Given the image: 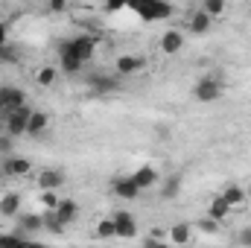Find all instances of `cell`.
Masks as SVG:
<instances>
[{
  "mask_svg": "<svg viewBox=\"0 0 251 248\" xmlns=\"http://www.w3.org/2000/svg\"><path fill=\"white\" fill-rule=\"evenodd\" d=\"M120 88L117 76H91V91L94 94H114Z\"/></svg>",
  "mask_w": 251,
  "mask_h": 248,
  "instance_id": "17",
  "label": "cell"
},
{
  "mask_svg": "<svg viewBox=\"0 0 251 248\" xmlns=\"http://www.w3.org/2000/svg\"><path fill=\"white\" fill-rule=\"evenodd\" d=\"M181 47H184V32L181 29H167L161 35V53L173 56V53H181Z\"/></svg>",
  "mask_w": 251,
  "mask_h": 248,
  "instance_id": "9",
  "label": "cell"
},
{
  "mask_svg": "<svg viewBox=\"0 0 251 248\" xmlns=\"http://www.w3.org/2000/svg\"><path fill=\"white\" fill-rule=\"evenodd\" d=\"M29 117H32V108H29V105H24V108L6 114V134H9V137H21V134H26Z\"/></svg>",
  "mask_w": 251,
  "mask_h": 248,
  "instance_id": "5",
  "label": "cell"
},
{
  "mask_svg": "<svg viewBox=\"0 0 251 248\" xmlns=\"http://www.w3.org/2000/svg\"><path fill=\"white\" fill-rule=\"evenodd\" d=\"M187 29L193 32V35H204V32L210 29V18H207L201 9H199V12H193V15L187 18Z\"/></svg>",
  "mask_w": 251,
  "mask_h": 248,
  "instance_id": "20",
  "label": "cell"
},
{
  "mask_svg": "<svg viewBox=\"0 0 251 248\" xmlns=\"http://www.w3.org/2000/svg\"><path fill=\"white\" fill-rule=\"evenodd\" d=\"M85 64L79 62V59H73L70 53H59V70H64V73H79Z\"/></svg>",
  "mask_w": 251,
  "mask_h": 248,
  "instance_id": "25",
  "label": "cell"
},
{
  "mask_svg": "<svg viewBox=\"0 0 251 248\" xmlns=\"http://www.w3.org/2000/svg\"><path fill=\"white\" fill-rule=\"evenodd\" d=\"M41 231H44V216H41V213H21V216H18V231H15V234H21V237H24V234H32V237H35V234H41Z\"/></svg>",
  "mask_w": 251,
  "mask_h": 248,
  "instance_id": "8",
  "label": "cell"
},
{
  "mask_svg": "<svg viewBox=\"0 0 251 248\" xmlns=\"http://www.w3.org/2000/svg\"><path fill=\"white\" fill-rule=\"evenodd\" d=\"M114 67H117V76H134L146 67V62H143V56H120Z\"/></svg>",
  "mask_w": 251,
  "mask_h": 248,
  "instance_id": "10",
  "label": "cell"
},
{
  "mask_svg": "<svg viewBox=\"0 0 251 248\" xmlns=\"http://www.w3.org/2000/svg\"><path fill=\"white\" fill-rule=\"evenodd\" d=\"M0 248H47L29 237H21V234H0Z\"/></svg>",
  "mask_w": 251,
  "mask_h": 248,
  "instance_id": "13",
  "label": "cell"
},
{
  "mask_svg": "<svg viewBox=\"0 0 251 248\" xmlns=\"http://www.w3.org/2000/svg\"><path fill=\"white\" fill-rule=\"evenodd\" d=\"M67 9V3H62V0H50V12H64Z\"/></svg>",
  "mask_w": 251,
  "mask_h": 248,
  "instance_id": "37",
  "label": "cell"
},
{
  "mask_svg": "<svg viewBox=\"0 0 251 248\" xmlns=\"http://www.w3.org/2000/svg\"><path fill=\"white\" fill-rule=\"evenodd\" d=\"M18 62H21V53H18V47L6 44V47L0 50V64H18Z\"/></svg>",
  "mask_w": 251,
  "mask_h": 248,
  "instance_id": "30",
  "label": "cell"
},
{
  "mask_svg": "<svg viewBox=\"0 0 251 248\" xmlns=\"http://www.w3.org/2000/svg\"><path fill=\"white\" fill-rule=\"evenodd\" d=\"M246 196H249V198H251V184H249V187H246Z\"/></svg>",
  "mask_w": 251,
  "mask_h": 248,
  "instance_id": "40",
  "label": "cell"
},
{
  "mask_svg": "<svg viewBox=\"0 0 251 248\" xmlns=\"http://www.w3.org/2000/svg\"><path fill=\"white\" fill-rule=\"evenodd\" d=\"M38 201H41V207H47V210H56L62 198H59V193H53V190H41Z\"/></svg>",
  "mask_w": 251,
  "mask_h": 248,
  "instance_id": "28",
  "label": "cell"
},
{
  "mask_svg": "<svg viewBox=\"0 0 251 248\" xmlns=\"http://www.w3.org/2000/svg\"><path fill=\"white\" fill-rule=\"evenodd\" d=\"M3 134H6V123H0V137H3Z\"/></svg>",
  "mask_w": 251,
  "mask_h": 248,
  "instance_id": "39",
  "label": "cell"
},
{
  "mask_svg": "<svg viewBox=\"0 0 251 248\" xmlns=\"http://www.w3.org/2000/svg\"><path fill=\"white\" fill-rule=\"evenodd\" d=\"M167 237H170L173 246H187L190 240H193V228L184 225V222H178V225H173V228L167 231Z\"/></svg>",
  "mask_w": 251,
  "mask_h": 248,
  "instance_id": "19",
  "label": "cell"
},
{
  "mask_svg": "<svg viewBox=\"0 0 251 248\" xmlns=\"http://www.w3.org/2000/svg\"><path fill=\"white\" fill-rule=\"evenodd\" d=\"M59 53H70L73 59H79L82 64H88L97 53V38L94 35H73V38H64L59 41Z\"/></svg>",
  "mask_w": 251,
  "mask_h": 248,
  "instance_id": "1",
  "label": "cell"
},
{
  "mask_svg": "<svg viewBox=\"0 0 251 248\" xmlns=\"http://www.w3.org/2000/svg\"><path fill=\"white\" fill-rule=\"evenodd\" d=\"M111 222H114L117 237H123V240H134V237H137V222H134V216H131L128 210H114Z\"/></svg>",
  "mask_w": 251,
  "mask_h": 248,
  "instance_id": "6",
  "label": "cell"
},
{
  "mask_svg": "<svg viewBox=\"0 0 251 248\" xmlns=\"http://www.w3.org/2000/svg\"><path fill=\"white\" fill-rule=\"evenodd\" d=\"M181 193V175H170L167 181H164V190H161V196L164 198H176Z\"/></svg>",
  "mask_w": 251,
  "mask_h": 248,
  "instance_id": "26",
  "label": "cell"
},
{
  "mask_svg": "<svg viewBox=\"0 0 251 248\" xmlns=\"http://www.w3.org/2000/svg\"><path fill=\"white\" fill-rule=\"evenodd\" d=\"M12 146H15V143H12V137H9V134H3V137H0V155H3V158H12Z\"/></svg>",
  "mask_w": 251,
  "mask_h": 248,
  "instance_id": "31",
  "label": "cell"
},
{
  "mask_svg": "<svg viewBox=\"0 0 251 248\" xmlns=\"http://www.w3.org/2000/svg\"><path fill=\"white\" fill-rule=\"evenodd\" d=\"M128 9L137 12V18L143 24H155V21H167L173 18V6L164 3V0H143V3H126Z\"/></svg>",
  "mask_w": 251,
  "mask_h": 248,
  "instance_id": "2",
  "label": "cell"
},
{
  "mask_svg": "<svg viewBox=\"0 0 251 248\" xmlns=\"http://www.w3.org/2000/svg\"><path fill=\"white\" fill-rule=\"evenodd\" d=\"M228 213H231V204H228L222 196L210 198V204H207V219H213V222H225Z\"/></svg>",
  "mask_w": 251,
  "mask_h": 248,
  "instance_id": "18",
  "label": "cell"
},
{
  "mask_svg": "<svg viewBox=\"0 0 251 248\" xmlns=\"http://www.w3.org/2000/svg\"><path fill=\"white\" fill-rule=\"evenodd\" d=\"M0 178H3V167H0Z\"/></svg>",
  "mask_w": 251,
  "mask_h": 248,
  "instance_id": "41",
  "label": "cell"
},
{
  "mask_svg": "<svg viewBox=\"0 0 251 248\" xmlns=\"http://www.w3.org/2000/svg\"><path fill=\"white\" fill-rule=\"evenodd\" d=\"M47 125H50V114L47 111H32V117H29V125H26V134H41V131H47Z\"/></svg>",
  "mask_w": 251,
  "mask_h": 248,
  "instance_id": "22",
  "label": "cell"
},
{
  "mask_svg": "<svg viewBox=\"0 0 251 248\" xmlns=\"http://www.w3.org/2000/svg\"><path fill=\"white\" fill-rule=\"evenodd\" d=\"M88 248H97V246H88Z\"/></svg>",
  "mask_w": 251,
  "mask_h": 248,
  "instance_id": "42",
  "label": "cell"
},
{
  "mask_svg": "<svg viewBox=\"0 0 251 248\" xmlns=\"http://www.w3.org/2000/svg\"><path fill=\"white\" fill-rule=\"evenodd\" d=\"M222 198L231 204V210H234V207H243V204L249 201L246 187H240V184H225V190H222Z\"/></svg>",
  "mask_w": 251,
  "mask_h": 248,
  "instance_id": "16",
  "label": "cell"
},
{
  "mask_svg": "<svg viewBox=\"0 0 251 248\" xmlns=\"http://www.w3.org/2000/svg\"><path fill=\"white\" fill-rule=\"evenodd\" d=\"M9 44V24H0V50Z\"/></svg>",
  "mask_w": 251,
  "mask_h": 248,
  "instance_id": "34",
  "label": "cell"
},
{
  "mask_svg": "<svg viewBox=\"0 0 251 248\" xmlns=\"http://www.w3.org/2000/svg\"><path fill=\"white\" fill-rule=\"evenodd\" d=\"M143 248H173V246H170L167 240H149V237H146V243H143Z\"/></svg>",
  "mask_w": 251,
  "mask_h": 248,
  "instance_id": "33",
  "label": "cell"
},
{
  "mask_svg": "<svg viewBox=\"0 0 251 248\" xmlns=\"http://www.w3.org/2000/svg\"><path fill=\"white\" fill-rule=\"evenodd\" d=\"M0 213L3 216H21V196L18 193H6L0 198Z\"/></svg>",
  "mask_w": 251,
  "mask_h": 248,
  "instance_id": "21",
  "label": "cell"
},
{
  "mask_svg": "<svg viewBox=\"0 0 251 248\" xmlns=\"http://www.w3.org/2000/svg\"><path fill=\"white\" fill-rule=\"evenodd\" d=\"M201 12H204L207 18H219V15L225 12V0H204Z\"/></svg>",
  "mask_w": 251,
  "mask_h": 248,
  "instance_id": "27",
  "label": "cell"
},
{
  "mask_svg": "<svg viewBox=\"0 0 251 248\" xmlns=\"http://www.w3.org/2000/svg\"><path fill=\"white\" fill-rule=\"evenodd\" d=\"M29 173H32L29 158L12 155V158H6V161H3V175H9V178H21V175H29Z\"/></svg>",
  "mask_w": 251,
  "mask_h": 248,
  "instance_id": "7",
  "label": "cell"
},
{
  "mask_svg": "<svg viewBox=\"0 0 251 248\" xmlns=\"http://www.w3.org/2000/svg\"><path fill=\"white\" fill-rule=\"evenodd\" d=\"M237 243L243 248H251V228H243V231L237 234Z\"/></svg>",
  "mask_w": 251,
  "mask_h": 248,
  "instance_id": "32",
  "label": "cell"
},
{
  "mask_svg": "<svg viewBox=\"0 0 251 248\" xmlns=\"http://www.w3.org/2000/svg\"><path fill=\"white\" fill-rule=\"evenodd\" d=\"M24 105H26L24 88H18V85H0V108H3L6 114L18 111V108H24Z\"/></svg>",
  "mask_w": 251,
  "mask_h": 248,
  "instance_id": "4",
  "label": "cell"
},
{
  "mask_svg": "<svg viewBox=\"0 0 251 248\" xmlns=\"http://www.w3.org/2000/svg\"><path fill=\"white\" fill-rule=\"evenodd\" d=\"M120 9H126V3H108L105 6V12H120Z\"/></svg>",
  "mask_w": 251,
  "mask_h": 248,
  "instance_id": "38",
  "label": "cell"
},
{
  "mask_svg": "<svg viewBox=\"0 0 251 248\" xmlns=\"http://www.w3.org/2000/svg\"><path fill=\"white\" fill-rule=\"evenodd\" d=\"M149 240H167V231L164 228H152L149 231Z\"/></svg>",
  "mask_w": 251,
  "mask_h": 248,
  "instance_id": "35",
  "label": "cell"
},
{
  "mask_svg": "<svg viewBox=\"0 0 251 248\" xmlns=\"http://www.w3.org/2000/svg\"><path fill=\"white\" fill-rule=\"evenodd\" d=\"M53 213L59 216V222H62V225H73V222L79 219V204H76L73 198H62V201H59V207H56Z\"/></svg>",
  "mask_w": 251,
  "mask_h": 248,
  "instance_id": "11",
  "label": "cell"
},
{
  "mask_svg": "<svg viewBox=\"0 0 251 248\" xmlns=\"http://www.w3.org/2000/svg\"><path fill=\"white\" fill-rule=\"evenodd\" d=\"M41 216H44V231H50V234H56V237H64L67 225H62V222H59V216H56L53 210H44Z\"/></svg>",
  "mask_w": 251,
  "mask_h": 248,
  "instance_id": "24",
  "label": "cell"
},
{
  "mask_svg": "<svg viewBox=\"0 0 251 248\" xmlns=\"http://www.w3.org/2000/svg\"><path fill=\"white\" fill-rule=\"evenodd\" d=\"M64 184V173L62 170H41L38 173V187L41 190H53V193H59V187Z\"/></svg>",
  "mask_w": 251,
  "mask_h": 248,
  "instance_id": "12",
  "label": "cell"
},
{
  "mask_svg": "<svg viewBox=\"0 0 251 248\" xmlns=\"http://www.w3.org/2000/svg\"><path fill=\"white\" fill-rule=\"evenodd\" d=\"M222 91H225L222 76L207 73V76H201V79L193 85V99H196V102H216V99L222 97Z\"/></svg>",
  "mask_w": 251,
  "mask_h": 248,
  "instance_id": "3",
  "label": "cell"
},
{
  "mask_svg": "<svg viewBox=\"0 0 251 248\" xmlns=\"http://www.w3.org/2000/svg\"><path fill=\"white\" fill-rule=\"evenodd\" d=\"M114 193H117L120 198H126V201H134V198L140 196V187L134 184L131 175H126V178H117V181H114Z\"/></svg>",
  "mask_w": 251,
  "mask_h": 248,
  "instance_id": "15",
  "label": "cell"
},
{
  "mask_svg": "<svg viewBox=\"0 0 251 248\" xmlns=\"http://www.w3.org/2000/svg\"><path fill=\"white\" fill-rule=\"evenodd\" d=\"M201 228H204V231H219V222H213V219H201Z\"/></svg>",
  "mask_w": 251,
  "mask_h": 248,
  "instance_id": "36",
  "label": "cell"
},
{
  "mask_svg": "<svg viewBox=\"0 0 251 248\" xmlns=\"http://www.w3.org/2000/svg\"><path fill=\"white\" fill-rule=\"evenodd\" d=\"M97 237H100V240H114V237H117L114 222H111V219H102V222L97 225Z\"/></svg>",
  "mask_w": 251,
  "mask_h": 248,
  "instance_id": "29",
  "label": "cell"
},
{
  "mask_svg": "<svg viewBox=\"0 0 251 248\" xmlns=\"http://www.w3.org/2000/svg\"><path fill=\"white\" fill-rule=\"evenodd\" d=\"M131 178H134V184L140 187V190H149V187L158 184V170L149 167V164H143L137 173H131Z\"/></svg>",
  "mask_w": 251,
  "mask_h": 248,
  "instance_id": "14",
  "label": "cell"
},
{
  "mask_svg": "<svg viewBox=\"0 0 251 248\" xmlns=\"http://www.w3.org/2000/svg\"><path fill=\"white\" fill-rule=\"evenodd\" d=\"M56 79H59V67H56V64H44V67H38V73H35V82H38L41 88L56 85Z\"/></svg>",
  "mask_w": 251,
  "mask_h": 248,
  "instance_id": "23",
  "label": "cell"
}]
</instances>
